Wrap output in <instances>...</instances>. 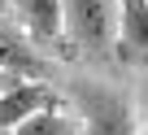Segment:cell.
<instances>
[{"mask_svg": "<svg viewBox=\"0 0 148 135\" xmlns=\"http://www.w3.org/2000/svg\"><path fill=\"white\" fill-rule=\"evenodd\" d=\"M9 5L35 44H57L65 35L61 31V0H9Z\"/></svg>", "mask_w": 148, "mask_h": 135, "instance_id": "6", "label": "cell"}, {"mask_svg": "<svg viewBox=\"0 0 148 135\" xmlns=\"http://www.w3.org/2000/svg\"><path fill=\"white\" fill-rule=\"evenodd\" d=\"M52 100H57V92L44 79H9L5 87H0V131L9 135L22 118H31L35 109H44Z\"/></svg>", "mask_w": 148, "mask_h": 135, "instance_id": "5", "label": "cell"}, {"mask_svg": "<svg viewBox=\"0 0 148 135\" xmlns=\"http://www.w3.org/2000/svg\"><path fill=\"white\" fill-rule=\"evenodd\" d=\"M61 31L87 57H109L118 35V0H61Z\"/></svg>", "mask_w": 148, "mask_h": 135, "instance_id": "2", "label": "cell"}, {"mask_svg": "<svg viewBox=\"0 0 148 135\" xmlns=\"http://www.w3.org/2000/svg\"><path fill=\"white\" fill-rule=\"evenodd\" d=\"M0 74L5 79H48V61L39 57L35 39L9 22H0Z\"/></svg>", "mask_w": 148, "mask_h": 135, "instance_id": "4", "label": "cell"}, {"mask_svg": "<svg viewBox=\"0 0 148 135\" xmlns=\"http://www.w3.org/2000/svg\"><path fill=\"white\" fill-rule=\"evenodd\" d=\"M0 135H5V131H0Z\"/></svg>", "mask_w": 148, "mask_h": 135, "instance_id": "11", "label": "cell"}, {"mask_svg": "<svg viewBox=\"0 0 148 135\" xmlns=\"http://www.w3.org/2000/svg\"><path fill=\"white\" fill-rule=\"evenodd\" d=\"M79 126H83L79 109L65 105V100L57 96L52 105H44V109H35L31 118H22L9 135H79Z\"/></svg>", "mask_w": 148, "mask_h": 135, "instance_id": "7", "label": "cell"}, {"mask_svg": "<svg viewBox=\"0 0 148 135\" xmlns=\"http://www.w3.org/2000/svg\"><path fill=\"white\" fill-rule=\"evenodd\" d=\"M5 83H9V79H5V74H0V87H5Z\"/></svg>", "mask_w": 148, "mask_h": 135, "instance_id": "9", "label": "cell"}, {"mask_svg": "<svg viewBox=\"0 0 148 135\" xmlns=\"http://www.w3.org/2000/svg\"><path fill=\"white\" fill-rule=\"evenodd\" d=\"M65 96L83 118L79 135H139L135 105L122 87H109V83H96V79H74Z\"/></svg>", "mask_w": 148, "mask_h": 135, "instance_id": "1", "label": "cell"}, {"mask_svg": "<svg viewBox=\"0 0 148 135\" xmlns=\"http://www.w3.org/2000/svg\"><path fill=\"white\" fill-rule=\"evenodd\" d=\"M0 9H5V0H0Z\"/></svg>", "mask_w": 148, "mask_h": 135, "instance_id": "10", "label": "cell"}, {"mask_svg": "<svg viewBox=\"0 0 148 135\" xmlns=\"http://www.w3.org/2000/svg\"><path fill=\"white\" fill-rule=\"evenodd\" d=\"M144 135H148V92H144Z\"/></svg>", "mask_w": 148, "mask_h": 135, "instance_id": "8", "label": "cell"}, {"mask_svg": "<svg viewBox=\"0 0 148 135\" xmlns=\"http://www.w3.org/2000/svg\"><path fill=\"white\" fill-rule=\"evenodd\" d=\"M113 57L126 70H148V0H118Z\"/></svg>", "mask_w": 148, "mask_h": 135, "instance_id": "3", "label": "cell"}]
</instances>
